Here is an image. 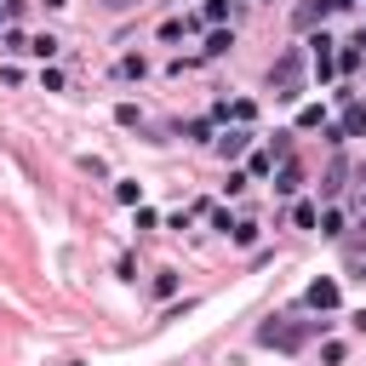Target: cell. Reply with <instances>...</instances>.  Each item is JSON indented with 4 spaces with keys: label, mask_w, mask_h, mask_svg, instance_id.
Listing matches in <instances>:
<instances>
[{
    "label": "cell",
    "mask_w": 366,
    "mask_h": 366,
    "mask_svg": "<svg viewBox=\"0 0 366 366\" xmlns=\"http://www.w3.org/2000/svg\"><path fill=\"white\" fill-rule=\"evenodd\" d=\"M309 332H315V327H286V320H269V327H258V343H269V349H303Z\"/></svg>",
    "instance_id": "obj_1"
},
{
    "label": "cell",
    "mask_w": 366,
    "mask_h": 366,
    "mask_svg": "<svg viewBox=\"0 0 366 366\" xmlns=\"http://www.w3.org/2000/svg\"><path fill=\"white\" fill-rule=\"evenodd\" d=\"M298 75H303V52H286L281 63L269 69V86H274V98H298Z\"/></svg>",
    "instance_id": "obj_2"
},
{
    "label": "cell",
    "mask_w": 366,
    "mask_h": 366,
    "mask_svg": "<svg viewBox=\"0 0 366 366\" xmlns=\"http://www.w3.org/2000/svg\"><path fill=\"white\" fill-rule=\"evenodd\" d=\"M303 303H309V309H320V315H327V309H338V281H309Z\"/></svg>",
    "instance_id": "obj_3"
},
{
    "label": "cell",
    "mask_w": 366,
    "mask_h": 366,
    "mask_svg": "<svg viewBox=\"0 0 366 366\" xmlns=\"http://www.w3.org/2000/svg\"><path fill=\"white\" fill-rule=\"evenodd\" d=\"M309 58H315V80H332V40L327 34L309 40Z\"/></svg>",
    "instance_id": "obj_4"
},
{
    "label": "cell",
    "mask_w": 366,
    "mask_h": 366,
    "mask_svg": "<svg viewBox=\"0 0 366 366\" xmlns=\"http://www.w3.org/2000/svg\"><path fill=\"white\" fill-rule=\"evenodd\" d=\"M246 144H252L246 132H223V137H217V155H223V160H235V155H246Z\"/></svg>",
    "instance_id": "obj_5"
},
{
    "label": "cell",
    "mask_w": 366,
    "mask_h": 366,
    "mask_svg": "<svg viewBox=\"0 0 366 366\" xmlns=\"http://www.w3.org/2000/svg\"><path fill=\"white\" fill-rule=\"evenodd\" d=\"M212 115H217V120H241V126H246V120L258 115V103H246V98H241V103H217Z\"/></svg>",
    "instance_id": "obj_6"
},
{
    "label": "cell",
    "mask_w": 366,
    "mask_h": 366,
    "mask_svg": "<svg viewBox=\"0 0 366 366\" xmlns=\"http://www.w3.org/2000/svg\"><path fill=\"white\" fill-rule=\"evenodd\" d=\"M298 183H303V172H298V166L286 160L281 172H274V195H298Z\"/></svg>",
    "instance_id": "obj_7"
},
{
    "label": "cell",
    "mask_w": 366,
    "mask_h": 366,
    "mask_svg": "<svg viewBox=\"0 0 366 366\" xmlns=\"http://www.w3.org/2000/svg\"><path fill=\"white\" fill-rule=\"evenodd\" d=\"M115 75H120V80H144V75H149V63L137 58V52H126V58L115 63Z\"/></svg>",
    "instance_id": "obj_8"
},
{
    "label": "cell",
    "mask_w": 366,
    "mask_h": 366,
    "mask_svg": "<svg viewBox=\"0 0 366 366\" xmlns=\"http://www.w3.org/2000/svg\"><path fill=\"white\" fill-rule=\"evenodd\" d=\"M332 6H327V0H309V6H298V29H315L320 18H327Z\"/></svg>",
    "instance_id": "obj_9"
},
{
    "label": "cell",
    "mask_w": 366,
    "mask_h": 366,
    "mask_svg": "<svg viewBox=\"0 0 366 366\" xmlns=\"http://www.w3.org/2000/svg\"><path fill=\"white\" fill-rule=\"evenodd\" d=\"M343 137H366V109H360V103H349V115H343Z\"/></svg>",
    "instance_id": "obj_10"
},
{
    "label": "cell",
    "mask_w": 366,
    "mask_h": 366,
    "mask_svg": "<svg viewBox=\"0 0 366 366\" xmlns=\"http://www.w3.org/2000/svg\"><path fill=\"white\" fill-rule=\"evenodd\" d=\"M229 46H235V34H229V29H212V34H206V58H223Z\"/></svg>",
    "instance_id": "obj_11"
},
{
    "label": "cell",
    "mask_w": 366,
    "mask_h": 366,
    "mask_svg": "<svg viewBox=\"0 0 366 366\" xmlns=\"http://www.w3.org/2000/svg\"><path fill=\"white\" fill-rule=\"evenodd\" d=\"M201 18H206L212 29H223V23H229V0H206V6H201Z\"/></svg>",
    "instance_id": "obj_12"
},
{
    "label": "cell",
    "mask_w": 366,
    "mask_h": 366,
    "mask_svg": "<svg viewBox=\"0 0 366 366\" xmlns=\"http://www.w3.org/2000/svg\"><path fill=\"white\" fill-rule=\"evenodd\" d=\"M315 217H320L315 201H298V206H292V223H298V229H315Z\"/></svg>",
    "instance_id": "obj_13"
},
{
    "label": "cell",
    "mask_w": 366,
    "mask_h": 366,
    "mask_svg": "<svg viewBox=\"0 0 366 366\" xmlns=\"http://www.w3.org/2000/svg\"><path fill=\"white\" fill-rule=\"evenodd\" d=\"M315 229H320V235H343V212H320Z\"/></svg>",
    "instance_id": "obj_14"
},
{
    "label": "cell",
    "mask_w": 366,
    "mask_h": 366,
    "mask_svg": "<svg viewBox=\"0 0 366 366\" xmlns=\"http://www.w3.org/2000/svg\"><path fill=\"white\" fill-rule=\"evenodd\" d=\"M29 52H34V58H58V40H52V34H34Z\"/></svg>",
    "instance_id": "obj_15"
},
{
    "label": "cell",
    "mask_w": 366,
    "mask_h": 366,
    "mask_svg": "<svg viewBox=\"0 0 366 366\" xmlns=\"http://www.w3.org/2000/svg\"><path fill=\"white\" fill-rule=\"evenodd\" d=\"M189 34V18H172V23H160V40H183Z\"/></svg>",
    "instance_id": "obj_16"
},
{
    "label": "cell",
    "mask_w": 366,
    "mask_h": 366,
    "mask_svg": "<svg viewBox=\"0 0 366 366\" xmlns=\"http://www.w3.org/2000/svg\"><path fill=\"white\" fill-rule=\"evenodd\" d=\"M155 292H160V298H172V292H177V274H172V269H160V274H155Z\"/></svg>",
    "instance_id": "obj_17"
},
{
    "label": "cell",
    "mask_w": 366,
    "mask_h": 366,
    "mask_svg": "<svg viewBox=\"0 0 366 366\" xmlns=\"http://www.w3.org/2000/svg\"><path fill=\"white\" fill-rule=\"evenodd\" d=\"M274 172V155H252V177H269Z\"/></svg>",
    "instance_id": "obj_18"
},
{
    "label": "cell",
    "mask_w": 366,
    "mask_h": 366,
    "mask_svg": "<svg viewBox=\"0 0 366 366\" xmlns=\"http://www.w3.org/2000/svg\"><path fill=\"white\" fill-rule=\"evenodd\" d=\"M349 327H355V332H366V309H355V315H349Z\"/></svg>",
    "instance_id": "obj_19"
},
{
    "label": "cell",
    "mask_w": 366,
    "mask_h": 366,
    "mask_svg": "<svg viewBox=\"0 0 366 366\" xmlns=\"http://www.w3.org/2000/svg\"><path fill=\"white\" fill-rule=\"evenodd\" d=\"M327 6H332V12H343V6H355V0H327Z\"/></svg>",
    "instance_id": "obj_20"
},
{
    "label": "cell",
    "mask_w": 366,
    "mask_h": 366,
    "mask_svg": "<svg viewBox=\"0 0 366 366\" xmlns=\"http://www.w3.org/2000/svg\"><path fill=\"white\" fill-rule=\"evenodd\" d=\"M46 6H52V12H58V6H69V0H46Z\"/></svg>",
    "instance_id": "obj_21"
}]
</instances>
